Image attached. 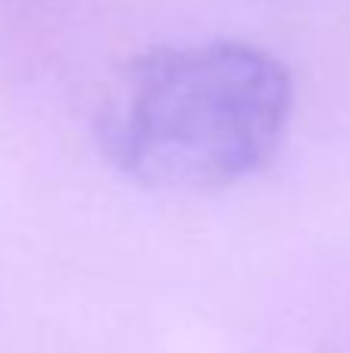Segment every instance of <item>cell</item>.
<instances>
[{"label": "cell", "mask_w": 350, "mask_h": 353, "mask_svg": "<svg viewBox=\"0 0 350 353\" xmlns=\"http://www.w3.org/2000/svg\"><path fill=\"white\" fill-rule=\"evenodd\" d=\"M291 72L242 41L155 47L112 81L96 118L115 171L149 189H220L264 171L289 134Z\"/></svg>", "instance_id": "6da1fadb"}]
</instances>
